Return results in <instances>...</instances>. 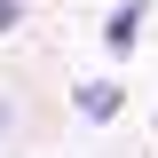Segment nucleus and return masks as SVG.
<instances>
[{"instance_id": "nucleus-3", "label": "nucleus", "mask_w": 158, "mask_h": 158, "mask_svg": "<svg viewBox=\"0 0 158 158\" xmlns=\"http://www.w3.org/2000/svg\"><path fill=\"white\" fill-rule=\"evenodd\" d=\"M24 24V0H0V32H16Z\"/></svg>"}, {"instance_id": "nucleus-1", "label": "nucleus", "mask_w": 158, "mask_h": 158, "mask_svg": "<svg viewBox=\"0 0 158 158\" xmlns=\"http://www.w3.org/2000/svg\"><path fill=\"white\" fill-rule=\"evenodd\" d=\"M142 24H150V0H118L111 16H103V48H111V56H135Z\"/></svg>"}, {"instance_id": "nucleus-2", "label": "nucleus", "mask_w": 158, "mask_h": 158, "mask_svg": "<svg viewBox=\"0 0 158 158\" xmlns=\"http://www.w3.org/2000/svg\"><path fill=\"white\" fill-rule=\"evenodd\" d=\"M79 118H95V127H103V118H118V103H127V87H118V79H87V87H79Z\"/></svg>"}]
</instances>
